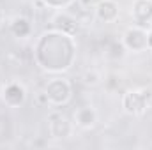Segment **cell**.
Listing matches in <instances>:
<instances>
[{
  "label": "cell",
  "instance_id": "10",
  "mask_svg": "<svg viewBox=\"0 0 152 150\" xmlns=\"http://www.w3.org/2000/svg\"><path fill=\"white\" fill-rule=\"evenodd\" d=\"M75 118H76V124L81 129H90V127H94V124L97 120V115H96V111L90 106H83V108H80L76 111Z\"/></svg>",
  "mask_w": 152,
  "mask_h": 150
},
{
  "label": "cell",
  "instance_id": "17",
  "mask_svg": "<svg viewBox=\"0 0 152 150\" xmlns=\"http://www.w3.org/2000/svg\"><path fill=\"white\" fill-rule=\"evenodd\" d=\"M108 85H110V87H115V85H118V79H117L115 76H110V79H108Z\"/></svg>",
  "mask_w": 152,
  "mask_h": 150
},
{
  "label": "cell",
  "instance_id": "9",
  "mask_svg": "<svg viewBox=\"0 0 152 150\" xmlns=\"http://www.w3.org/2000/svg\"><path fill=\"white\" fill-rule=\"evenodd\" d=\"M117 16H118V4L115 0H101L96 5V18L99 21L110 23L117 20Z\"/></svg>",
  "mask_w": 152,
  "mask_h": 150
},
{
  "label": "cell",
  "instance_id": "16",
  "mask_svg": "<svg viewBox=\"0 0 152 150\" xmlns=\"http://www.w3.org/2000/svg\"><path fill=\"white\" fill-rule=\"evenodd\" d=\"M147 48L152 50V30L151 32H147Z\"/></svg>",
  "mask_w": 152,
  "mask_h": 150
},
{
  "label": "cell",
  "instance_id": "4",
  "mask_svg": "<svg viewBox=\"0 0 152 150\" xmlns=\"http://www.w3.org/2000/svg\"><path fill=\"white\" fill-rule=\"evenodd\" d=\"M48 129L53 138H67L71 134V122L62 111H51L48 117Z\"/></svg>",
  "mask_w": 152,
  "mask_h": 150
},
{
  "label": "cell",
  "instance_id": "11",
  "mask_svg": "<svg viewBox=\"0 0 152 150\" xmlns=\"http://www.w3.org/2000/svg\"><path fill=\"white\" fill-rule=\"evenodd\" d=\"M11 32H12L16 37H27V36H30V32H32V25H30V21H28L27 18L16 16V18L12 20V23H11Z\"/></svg>",
  "mask_w": 152,
  "mask_h": 150
},
{
  "label": "cell",
  "instance_id": "15",
  "mask_svg": "<svg viewBox=\"0 0 152 150\" xmlns=\"http://www.w3.org/2000/svg\"><path fill=\"white\" fill-rule=\"evenodd\" d=\"M36 103H37L39 106H51V104H50V99H48V95H46L44 90L39 92V94H36Z\"/></svg>",
  "mask_w": 152,
  "mask_h": 150
},
{
  "label": "cell",
  "instance_id": "8",
  "mask_svg": "<svg viewBox=\"0 0 152 150\" xmlns=\"http://www.w3.org/2000/svg\"><path fill=\"white\" fill-rule=\"evenodd\" d=\"M133 18L138 27L152 25V0H136L133 5Z\"/></svg>",
  "mask_w": 152,
  "mask_h": 150
},
{
  "label": "cell",
  "instance_id": "1",
  "mask_svg": "<svg viewBox=\"0 0 152 150\" xmlns=\"http://www.w3.org/2000/svg\"><path fill=\"white\" fill-rule=\"evenodd\" d=\"M75 58L73 36L53 30L44 34L36 46V60L48 73L67 71Z\"/></svg>",
  "mask_w": 152,
  "mask_h": 150
},
{
  "label": "cell",
  "instance_id": "3",
  "mask_svg": "<svg viewBox=\"0 0 152 150\" xmlns=\"http://www.w3.org/2000/svg\"><path fill=\"white\" fill-rule=\"evenodd\" d=\"M149 103V92L145 90H131L122 97V108L129 115H143Z\"/></svg>",
  "mask_w": 152,
  "mask_h": 150
},
{
  "label": "cell",
  "instance_id": "18",
  "mask_svg": "<svg viewBox=\"0 0 152 150\" xmlns=\"http://www.w3.org/2000/svg\"><path fill=\"white\" fill-rule=\"evenodd\" d=\"M0 25H2V9H0Z\"/></svg>",
  "mask_w": 152,
  "mask_h": 150
},
{
  "label": "cell",
  "instance_id": "13",
  "mask_svg": "<svg viewBox=\"0 0 152 150\" xmlns=\"http://www.w3.org/2000/svg\"><path fill=\"white\" fill-rule=\"evenodd\" d=\"M99 79H101V76H99L97 71H87V73L83 74V83H85V85H90V87L97 85Z\"/></svg>",
  "mask_w": 152,
  "mask_h": 150
},
{
  "label": "cell",
  "instance_id": "12",
  "mask_svg": "<svg viewBox=\"0 0 152 150\" xmlns=\"http://www.w3.org/2000/svg\"><path fill=\"white\" fill-rule=\"evenodd\" d=\"M108 55H110L112 58H122V57L126 55V46H124V42L113 41V42L110 44V48H108Z\"/></svg>",
  "mask_w": 152,
  "mask_h": 150
},
{
  "label": "cell",
  "instance_id": "14",
  "mask_svg": "<svg viewBox=\"0 0 152 150\" xmlns=\"http://www.w3.org/2000/svg\"><path fill=\"white\" fill-rule=\"evenodd\" d=\"M41 2H42L44 5H48V7H53V9H55V7H64V9H66L73 0H41Z\"/></svg>",
  "mask_w": 152,
  "mask_h": 150
},
{
  "label": "cell",
  "instance_id": "5",
  "mask_svg": "<svg viewBox=\"0 0 152 150\" xmlns=\"http://www.w3.org/2000/svg\"><path fill=\"white\" fill-rule=\"evenodd\" d=\"M126 50H131V51H143L147 50V32L143 27H134V28H129L124 39H122Z\"/></svg>",
  "mask_w": 152,
  "mask_h": 150
},
{
  "label": "cell",
  "instance_id": "6",
  "mask_svg": "<svg viewBox=\"0 0 152 150\" xmlns=\"http://www.w3.org/2000/svg\"><path fill=\"white\" fill-rule=\"evenodd\" d=\"M51 25H53V28L55 30H58V32H64V34H67V36H75L76 30H78V27H80V21L73 18L67 11H64V12H57L53 18H51Z\"/></svg>",
  "mask_w": 152,
  "mask_h": 150
},
{
  "label": "cell",
  "instance_id": "2",
  "mask_svg": "<svg viewBox=\"0 0 152 150\" xmlns=\"http://www.w3.org/2000/svg\"><path fill=\"white\" fill-rule=\"evenodd\" d=\"M44 92H46L51 106H62V104L69 103V99L73 95L71 83L67 79H62V78H55V79L48 81Z\"/></svg>",
  "mask_w": 152,
  "mask_h": 150
},
{
  "label": "cell",
  "instance_id": "7",
  "mask_svg": "<svg viewBox=\"0 0 152 150\" xmlns=\"http://www.w3.org/2000/svg\"><path fill=\"white\" fill-rule=\"evenodd\" d=\"M2 99H4V103H5L7 106L16 108V106H20V104L25 103L27 92H25V88H23L21 85H18V83H9V85L4 88V92H2Z\"/></svg>",
  "mask_w": 152,
  "mask_h": 150
}]
</instances>
